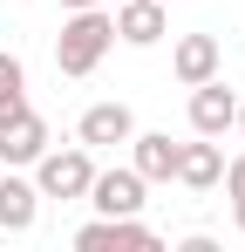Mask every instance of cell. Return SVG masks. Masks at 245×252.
<instances>
[{
  "mask_svg": "<svg viewBox=\"0 0 245 252\" xmlns=\"http://www.w3.org/2000/svg\"><path fill=\"white\" fill-rule=\"evenodd\" d=\"M109 21H116V41H122V48H157L163 34H170V14H163V0H122Z\"/></svg>",
  "mask_w": 245,
  "mask_h": 252,
  "instance_id": "8",
  "label": "cell"
},
{
  "mask_svg": "<svg viewBox=\"0 0 245 252\" xmlns=\"http://www.w3.org/2000/svg\"><path fill=\"white\" fill-rule=\"evenodd\" d=\"M55 7H61V14H75V7H102V0H55Z\"/></svg>",
  "mask_w": 245,
  "mask_h": 252,
  "instance_id": "15",
  "label": "cell"
},
{
  "mask_svg": "<svg viewBox=\"0 0 245 252\" xmlns=\"http://www.w3.org/2000/svg\"><path fill=\"white\" fill-rule=\"evenodd\" d=\"M218 184H225V198H232V205H245V150L225 164V177H218Z\"/></svg>",
  "mask_w": 245,
  "mask_h": 252,
  "instance_id": "14",
  "label": "cell"
},
{
  "mask_svg": "<svg viewBox=\"0 0 245 252\" xmlns=\"http://www.w3.org/2000/svg\"><path fill=\"white\" fill-rule=\"evenodd\" d=\"M75 246H82V252H109V246H157V232H150L143 218H102V211H95V218L75 232Z\"/></svg>",
  "mask_w": 245,
  "mask_h": 252,
  "instance_id": "10",
  "label": "cell"
},
{
  "mask_svg": "<svg viewBox=\"0 0 245 252\" xmlns=\"http://www.w3.org/2000/svg\"><path fill=\"white\" fill-rule=\"evenodd\" d=\"M170 75H177L184 89L225 75V48H218V34H177V48H170Z\"/></svg>",
  "mask_w": 245,
  "mask_h": 252,
  "instance_id": "4",
  "label": "cell"
},
{
  "mask_svg": "<svg viewBox=\"0 0 245 252\" xmlns=\"http://www.w3.org/2000/svg\"><path fill=\"white\" fill-rule=\"evenodd\" d=\"M218 177H225V150H218V136H198V143L177 150V184H184V191H218Z\"/></svg>",
  "mask_w": 245,
  "mask_h": 252,
  "instance_id": "11",
  "label": "cell"
},
{
  "mask_svg": "<svg viewBox=\"0 0 245 252\" xmlns=\"http://www.w3.org/2000/svg\"><path fill=\"white\" fill-rule=\"evenodd\" d=\"M191 129H198V136H225V129H239V95L225 89V75H211V82L191 89Z\"/></svg>",
  "mask_w": 245,
  "mask_h": 252,
  "instance_id": "7",
  "label": "cell"
},
{
  "mask_svg": "<svg viewBox=\"0 0 245 252\" xmlns=\"http://www.w3.org/2000/svg\"><path fill=\"white\" fill-rule=\"evenodd\" d=\"M136 136V116H129V102H89L75 123V143H89V150H116V143H129Z\"/></svg>",
  "mask_w": 245,
  "mask_h": 252,
  "instance_id": "6",
  "label": "cell"
},
{
  "mask_svg": "<svg viewBox=\"0 0 245 252\" xmlns=\"http://www.w3.org/2000/svg\"><path fill=\"white\" fill-rule=\"evenodd\" d=\"M28 109V68H21V55H0V123H14Z\"/></svg>",
  "mask_w": 245,
  "mask_h": 252,
  "instance_id": "13",
  "label": "cell"
},
{
  "mask_svg": "<svg viewBox=\"0 0 245 252\" xmlns=\"http://www.w3.org/2000/svg\"><path fill=\"white\" fill-rule=\"evenodd\" d=\"M41 150H48V116L41 109H21L14 123H0V164L7 170H28Z\"/></svg>",
  "mask_w": 245,
  "mask_h": 252,
  "instance_id": "9",
  "label": "cell"
},
{
  "mask_svg": "<svg viewBox=\"0 0 245 252\" xmlns=\"http://www.w3.org/2000/svg\"><path fill=\"white\" fill-rule=\"evenodd\" d=\"M239 129H245V95H239Z\"/></svg>",
  "mask_w": 245,
  "mask_h": 252,
  "instance_id": "17",
  "label": "cell"
},
{
  "mask_svg": "<svg viewBox=\"0 0 245 252\" xmlns=\"http://www.w3.org/2000/svg\"><path fill=\"white\" fill-rule=\"evenodd\" d=\"M143 191H150V184H143L129 164H116V170H95V177H89V198H82V205H95L102 218H136V211L150 205Z\"/></svg>",
  "mask_w": 245,
  "mask_h": 252,
  "instance_id": "3",
  "label": "cell"
},
{
  "mask_svg": "<svg viewBox=\"0 0 245 252\" xmlns=\"http://www.w3.org/2000/svg\"><path fill=\"white\" fill-rule=\"evenodd\" d=\"M28 170H34V191H41V198H55V205H75V198H89L95 150H89V143H68V150H55V143H48V150H41Z\"/></svg>",
  "mask_w": 245,
  "mask_h": 252,
  "instance_id": "2",
  "label": "cell"
},
{
  "mask_svg": "<svg viewBox=\"0 0 245 252\" xmlns=\"http://www.w3.org/2000/svg\"><path fill=\"white\" fill-rule=\"evenodd\" d=\"M232 218H239V232H245V205H232Z\"/></svg>",
  "mask_w": 245,
  "mask_h": 252,
  "instance_id": "16",
  "label": "cell"
},
{
  "mask_svg": "<svg viewBox=\"0 0 245 252\" xmlns=\"http://www.w3.org/2000/svg\"><path fill=\"white\" fill-rule=\"evenodd\" d=\"M34 218H41V191H34V177H0V232H34Z\"/></svg>",
  "mask_w": 245,
  "mask_h": 252,
  "instance_id": "12",
  "label": "cell"
},
{
  "mask_svg": "<svg viewBox=\"0 0 245 252\" xmlns=\"http://www.w3.org/2000/svg\"><path fill=\"white\" fill-rule=\"evenodd\" d=\"M109 48H116L109 7H75V14H61V34H55V68H61V75H75V82L95 75Z\"/></svg>",
  "mask_w": 245,
  "mask_h": 252,
  "instance_id": "1",
  "label": "cell"
},
{
  "mask_svg": "<svg viewBox=\"0 0 245 252\" xmlns=\"http://www.w3.org/2000/svg\"><path fill=\"white\" fill-rule=\"evenodd\" d=\"M177 150L184 143H170V129H136L129 136V170L143 184H177Z\"/></svg>",
  "mask_w": 245,
  "mask_h": 252,
  "instance_id": "5",
  "label": "cell"
}]
</instances>
